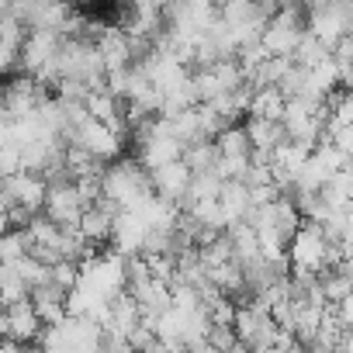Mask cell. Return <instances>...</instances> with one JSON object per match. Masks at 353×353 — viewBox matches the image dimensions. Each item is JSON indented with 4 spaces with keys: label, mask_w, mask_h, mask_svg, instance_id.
I'll return each instance as SVG.
<instances>
[{
    "label": "cell",
    "mask_w": 353,
    "mask_h": 353,
    "mask_svg": "<svg viewBox=\"0 0 353 353\" xmlns=\"http://www.w3.org/2000/svg\"><path fill=\"white\" fill-rule=\"evenodd\" d=\"M97 181H101V198L111 201L118 212H132V208H139L152 194L149 173L135 159H111V163H104Z\"/></svg>",
    "instance_id": "6da1fadb"
},
{
    "label": "cell",
    "mask_w": 353,
    "mask_h": 353,
    "mask_svg": "<svg viewBox=\"0 0 353 353\" xmlns=\"http://www.w3.org/2000/svg\"><path fill=\"white\" fill-rule=\"evenodd\" d=\"M8 4H11V0H0V14H4V11H8Z\"/></svg>",
    "instance_id": "d6986e66"
},
{
    "label": "cell",
    "mask_w": 353,
    "mask_h": 353,
    "mask_svg": "<svg viewBox=\"0 0 353 353\" xmlns=\"http://www.w3.org/2000/svg\"><path fill=\"white\" fill-rule=\"evenodd\" d=\"M301 35H305V11H298V8H277L270 14V21L263 25V32H260V46H263L267 56L291 59V52L301 42Z\"/></svg>",
    "instance_id": "7a4b0ae2"
},
{
    "label": "cell",
    "mask_w": 353,
    "mask_h": 353,
    "mask_svg": "<svg viewBox=\"0 0 353 353\" xmlns=\"http://www.w3.org/2000/svg\"><path fill=\"white\" fill-rule=\"evenodd\" d=\"M0 191H4L8 205L11 208H28V212H42V201H46V184H42V176L35 173H11V176H0Z\"/></svg>",
    "instance_id": "5b68a950"
},
{
    "label": "cell",
    "mask_w": 353,
    "mask_h": 353,
    "mask_svg": "<svg viewBox=\"0 0 353 353\" xmlns=\"http://www.w3.org/2000/svg\"><path fill=\"white\" fill-rule=\"evenodd\" d=\"M11 229V222H8V212H0V236H4Z\"/></svg>",
    "instance_id": "ac0fdd59"
},
{
    "label": "cell",
    "mask_w": 353,
    "mask_h": 353,
    "mask_svg": "<svg viewBox=\"0 0 353 353\" xmlns=\"http://www.w3.org/2000/svg\"><path fill=\"white\" fill-rule=\"evenodd\" d=\"M284 114V97L267 87V90H253L250 94V108H246V118H263V121H281Z\"/></svg>",
    "instance_id": "8fae6325"
},
{
    "label": "cell",
    "mask_w": 353,
    "mask_h": 353,
    "mask_svg": "<svg viewBox=\"0 0 353 353\" xmlns=\"http://www.w3.org/2000/svg\"><path fill=\"white\" fill-rule=\"evenodd\" d=\"M66 142L77 145V149H83L87 156H94L97 163H111V159H118V156H121V145H125V139H121L114 128H108L104 121H94V118L80 121Z\"/></svg>",
    "instance_id": "3957f363"
},
{
    "label": "cell",
    "mask_w": 353,
    "mask_h": 353,
    "mask_svg": "<svg viewBox=\"0 0 353 353\" xmlns=\"http://www.w3.org/2000/svg\"><path fill=\"white\" fill-rule=\"evenodd\" d=\"M14 270L21 274V281L28 284V291L32 288H39V284H46L49 281V267L42 263V260H35V256H21L18 263H14Z\"/></svg>",
    "instance_id": "5bb4252c"
},
{
    "label": "cell",
    "mask_w": 353,
    "mask_h": 353,
    "mask_svg": "<svg viewBox=\"0 0 353 353\" xmlns=\"http://www.w3.org/2000/svg\"><path fill=\"white\" fill-rule=\"evenodd\" d=\"M243 132H246L250 152H263V156H270V149H277L288 139L284 128H281V121H263V118H250L243 125Z\"/></svg>",
    "instance_id": "30bf717a"
},
{
    "label": "cell",
    "mask_w": 353,
    "mask_h": 353,
    "mask_svg": "<svg viewBox=\"0 0 353 353\" xmlns=\"http://www.w3.org/2000/svg\"><path fill=\"white\" fill-rule=\"evenodd\" d=\"M114 205L111 201H104V198H97L83 215H80V222H77V232L97 250V246H104L108 243V236H111V222H114Z\"/></svg>",
    "instance_id": "9c48e42d"
},
{
    "label": "cell",
    "mask_w": 353,
    "mask_h": 353,
    "mask_svg": "<svg viewBox=\"0 0 353 353\" xmlns=\"http://www.w3.org/2000/svg\"><path fill=\"white\" fill-rule=\"evenodd\" d=\"M191 353H222V350H215L212 343H198V346H191Z\"/></svg>",
    "instance_id": "e0dca14e"
},
{
    "label": "cell",
    "mask_w": 353,
    "mask_h": 353,
    "mask_svg": "<svg viewBox=\"0 0 353 353\" xmlns=\"http://www.w3.org/2000/svg\"><path fill=\"white\" fill-rule=\"evenodd\" d=\"M21 256H28V236L25 229H8L0 236V263H18Z\"/></svg>",
    "instance_id": "4fadbf2b"
},
{
    "label": "cell",
    "mask_w": 353,
    "mask_h": 353,
    "mask_svg": "<svg viewBox=\"0 0 353 353\" xmlns=\"http://www.w3.org/2000/svg\"><path fill=\"white\" fill-rule=\"evenodd\" d=\"M21 170V145H0V176H11Z\"/></svg>",
    "instance_id": "9a60e30c"
},
{
    "label": "cell",
    "mask_w": 353,
    "mask_h": 353,
    "mask_svg": "<svg viewBox=\"0 0 353 353\" xmlns=\"http://www.w3.org/2000/svg\"><path fill=\"white\" fill-rule=\"evenodd\" d=\"M14 66H18V49H14V46H8V42H0V77L11 73Z\"/></svg>",
    "instance_id": "2e32d148"
},
{
    "label": "cell",
    "mask_w": 353,
    "mask_h": 353,
    "mask_svg": "<svg viewBox=\"0 0 353 353\" xmlns=\"http://www.w3.org/2000/svg\"><path fill=\"white\" fill-rule=\"evenodd\" d=\"M145 232H149V229L142 225V219H139L135 212H114L111 236H108L111 253H118V256H135V253L142 250Z\"/></svg>",
    "instance_id": "52a82bcc"
},
{
    "label": "cell",
    "mask_w": 353,
    "mask_h": 353,
    "mask_svg": "<svg viewBox=\"0 0 353 353\" xmlns=\"http://www.w3.org/2000/svg\"><path fill=\"white\" fill-rule=\"evenodd\" d=\"M90 208V201L80 194L77 181L73 184H63V188H46V201H42V215L52 219L56 225L70 229L80 222V215Z\"/></svg>",
    "instance_id": "277c9868"
},
{
    "label": "cell",
    "mask_w": 353,
    "mask_h": 353,
    "mask_svg": "<svg viewBox=\"0 0 353 353\" xmlns=\"http://www.w3.org/2000/svg\"><path fill=\"white\" fill-rule=\"evenodd\" d=\"M0 308H4V319H8V339L11 343L25 346V343H35L39 339L42 322H39V315H35V308H32L28 298L11 301V305H0Z\"/></svg>",
    "instance_id": "ba28073f"
},
{
    "label": "cell",
    "mask_w": 353,
    "mask_h": 353,
    "mask_svg": "<svg viewBox=\"0 0 353 353\" xmlns=\"http://www.w3.org/2000/svg\"><path fill=\"white\" fill-rule=\"evenodd\" d=\"M149 184H152V194L173 201L181 208V201L188 198V184H191V170L184 166V159H173V163H163L156 170H149Z\"/></svg>",
    "instance_id": "8992f818"
},
{
    "label": "cell",
    "mask_w": 353,
    "mask_h": 353,
    "mask_svg": "<svg viewBox=\"0 0 353 353\" xmlns=\"http://www.w3.org/2000/svg\"><path fill=\"white\" fill-rule=\"evenodd\" d=\"M21 298H28V284L21 281L14 263H0V305H11Z\"/></svg>",
    "instance_id": "7c38bea8"
}]
</instances>
